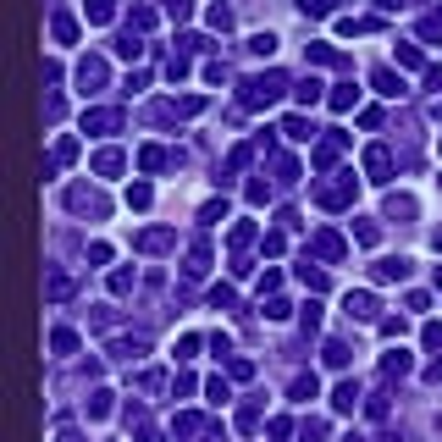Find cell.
<instances>
[{
	"label": "cell",
	"instance_id": "obj_11",
	"mask_svg": "<svg viewBox=\"0 0 442 442\" xmlns=\"http://www.w3.org/2000/svg\"><path fill=\"white\" fill-rule=\"evenodd\" d=\"M128 205L144 211V205H149V183H133V188H128Z\"/></svg>",
	"mask_w": 442,
	"mask_h": 442
},
{
	"label": "cell",
	"instance_id": "obj_7",
	"mask_svg": "<svg viewBox=\"0 0 442 442\" xmlns=\"http://www.w3.org/2000/svg\"><path fill=\"white\" fill-rule=\"evenodd\" d=\"M315 249H321L326 260H337V254H343V238H332V232H321V238H315Z\"/></svg>",
	"mask_w": 442,
	"mask_h": 442
},
{
	"label": "cell",
	"instance_id": "obj_4",
	"mask_svg": "<svg viewBox=\"0 0 442 442\" xmlns=\"http://www.w3.org/2000/svg\"><path fill=\"white\" fill-rule=\"evenodd\" d=\"M332 404H337V409H343V415H349V409H354V404H360V387H354V381H343V387H337V393H332Z\"/></svg>",
	"mask_w": 442,
	"mask_h": 442
},
{
	"label": "cell",
	"instance_id": "obj_3",
	"mask_svg": "<svg viewBox=\"0 0 442 442\" xmlns=\"http://www.w3.org/2000/svg\"><path fill=\"white\" fill-rule=\"evenodd\" d=\"M365 172L376 177V183H381V177L393 172V160H387V149H370V155H365Z\"/></svg>",
	"mask_w": 442,
	"mask_h": 442
},
{
	"label": "cell",
	"instance_id": "obj_16",
	"mask_svg": "<svg viewBox=\"0 0 442 442\" xmlns=\"http://www.w3.org/2000/svg\"><path fill=\"white\" fill-rule=\"evenodd\" d=\"M426 349H442V326H426Z\"/></svg>",
	"mask_w": 442,
	"mask_h": 442
},
{
	"label": "cell",
	"instance_id": "obj_5",
	"mask_svg": "<svg viewBox=\"0 0 442 442\" xmlns=\"http://www.w3.org/2000/svg\"><path fill=\"white\" fill-rule=\"evenodd\" d=\"M349 315L370 321V315H376V298H370V294H349Z\"/></svg>",
	"mask_w": 442,
	"mask_h": 442
},
{
	"label": "cell",
	"instance_id": "obj_2",
	"mask_svg": "<svg viewBox=\"0 0 442 442\" xmlns=\"http://www.w3.org/2000/svg\"><path fill=\"white\" fill-rule=\"evenodd\" d=\"M116 122H122L116 111H89V116H83V133H89V128H94V133H111Z\"/></svg>",
	"mask_w": 442,
	"mask_h": 442
},
{
	"label": "cell",
	"instance_id": "obj_9",
	"mask_svg": "<svg viewBox=\"0 0 442 442\" xmlns=\"http://www.w3.org/2000/svg\"><path fill=\"white\" fill-rule=\"evenodd\" d=\"M100 77H105L100 61H83V67H77V83H83V89H89V83H100Z\"/></svg>",
	"mask_w": 442,
	"mask_h": 442
},
{
	"label": "cell",
	"instance_id": "obj_10",
	"mask_svg": "<svg viewBox=\"0 0 442 442\" xmlns=\"http://www.w3.org/2000/svg\"><path fill=\"white\" fill-rule=\"evenodd\" d=\"M376 89H381V94H398V89H404V83H398V77L387 73V67H376Z\"/></svg>",
	"mask_w": 442,
	"mask_h": 442
},
{
	"label": "cell",
	"instance_id": "obj_8",
	"mask_svg": "<svg viewBox=\"0 0 442 442\" xmlns=\"http://www.w3.org/2000/svg\"><path fill=\"white\" fill-rule=\"evenodd\" d=\"M282 133H288V139H298V144H304V139H310V122H304V116H288V122H282Z\"/></svg>",
	"mask_w": 442,
	"mask_h": 442
},
{
	"label": "cell",
	"instance_id": "obj_14",
	"mask_svg": "<svg viewBox=\"0 0 442 442\" xmlns=\"http://www.w3.org/2000/svg\"><path fill=\"white\" fill-rule=\"evenodd\" d=\"M211 28H232V11L227 6H211Z\"/></svg>",
	"mask_w": 442,
	"mask_h": 442
},
{
	"label": "cell",
	"instance_id": "obj_12",
	"mask_svg": "<svg viewBox=\"0 0 442 442\" xmlns=\"http://www.w3.org/2000/svg\"><path fill=\"white\" fill-rule=\"evenodd\" d=\"M56 39H61V45H73V39H77V28H73V17H56Z\"/></svg>",
	"mask_w": 442,
	"mask_h": 442
},
{
	"label": "cell",
	"instance_id": "obj_13",
	"mask_svg": "<svg viewBox=\"0 0 442 442\" xmlns=\"http://www.w3.org/2000/svg\"><path fill=\"white\" fill-rule=\"evenodd\" d=\"M294 398H315V376H298V381H294Z\"/></svg>",
	"mask_w": 442,
	"mask_h": 442
},
{
	"label": "cell",
	"instance_id": "obj_1",
	"mask_svg": "<svg viewBox=\"0 0 442 442\" xmlns=\"http://www.w3.org/2000/svg\"><path fill=\"white\" fill-rule=\"evenodd\" d=\"M282 89H288V83H282V73H266V77H254V83H249V94H243V100H249V105H271Z\"/></svg>",
	"mask_w": 442,
	"mask_h": 442
},
{
	"label": "cell",
	"instance_id": "obj_15",
	"mask_svg": "<svg viewBox=\"0 0 442 442\" xmlns=\"http://www.w3.org/2000/svg\"><path fill=\"white\" fill-rule=\"evenodd\" d=\"M166 11H172V17L183 22V17H188V0H166Z\"/></svg>",
	"mask_w": 442,
	"mask_h": 442
},
{
	"label": "cell",
	"instance_id": "obj_6",
	"mask_svg": "<svg viewBox=\"0 0 442 442\" xmlns=\"http://www.w3.org/2000/svg\"><path fill=\"white\" fill-rule=\"evenodd\" d=\"M83 11H89V22H105L116 11V0H83Z\"/></svg>",
	"mask_w": 442,
	"mask_h": 442
}]
</instances>
